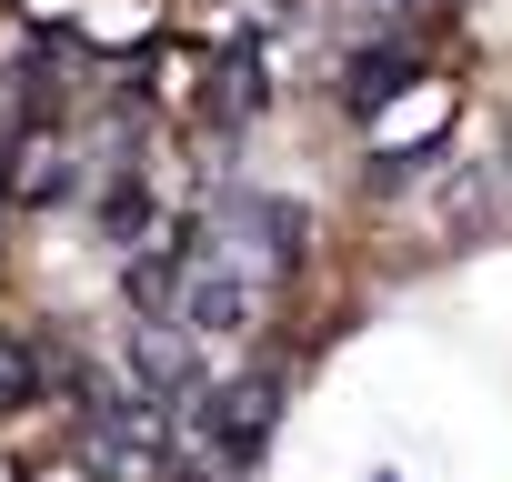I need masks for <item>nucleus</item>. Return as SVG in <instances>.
<instances>
[{"instance_id":"f257e3e1","label":"nucleus","mask_w":512,"mask_h":482,"mask_svg":"<svg viewBox=\"0 0 512 482\" xmlns=\"http://www.w3.org/2000/svg\"><path fill=\"white\" fill-rule=\"evenodd\" d=\"M71 181H81V171H71V141H31V151H21V171H11V191H21V201H61Z\"/></svg>"},{"instance_id":"f03ea898","label":"nucleus","mask_w":512,"mask_h":482,"mask_svg":"<svg viewBox=\"0 0 512 482\" xmlns=\"http://www.w3.org/2000/svg\"><path fill=\"white\" fill-rule=\"evenodd\" d=\"M41 392V352H21V342H0V412H21Z\"/></svg>"},{"instance_id":"7ed1b4c3","label":"nucleus","mask_w":512,"mask_h":482,"mask_svg":"<svg viewBox=\"0 0 512 482\" xmlns=\"http://www.w3.org/2000/svg\"><path fill=\"white\" fill-rule=\"evenodd\" d=\"M392 91H402V51H382V61H362V71H352V101H362V111H372V101H392Z\"/></svg>"}]
</instances>
